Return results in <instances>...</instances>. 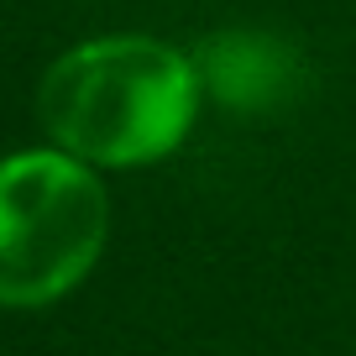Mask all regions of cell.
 <instances>
[{"label":"cell","instance_id":"cell-1","mask_svg":"<svg viewBox=\"0 0 356 356\" xmlns=\"http://www.w3.org/2000/svg\"><path fill=\"white\" fill-rule=\"evenodd\" d=\"M204 84L194 47L152 32H105L63 47L37 79L42 142L95 173L157 168L194 136Z\"/></svg>","mask_w":356,"mask_h":356},{"label":"cell","instance_id":"cell-2","mask_svg":"<svg viewBox=\"0 0 356 356\" xmlns=\"http://www.w3.org/2000/svg\"><path fill=\"white\" fill-rule=\"evenodd\" d=\"M111 241L105 173L53 142L0 152V309H47L84 289Z\"/></svg>","mask_w":356,"mask_h":356},{"label":"cell","instance_id":"cell-3","mask_svg":"<svg viewBox=\"0 0 356 356\" xmlns=\"http://www.w3.org/2000/svg\"><path fill=\"white\" fill-rule=\"evenodd\" d=\"M194 68L204 84V105H220L236 121L289 111L309 84L299 42H289L273 26H215L194 42Z\"/></svg>","mask_w":356,"mask_h":356}]
</instances>
